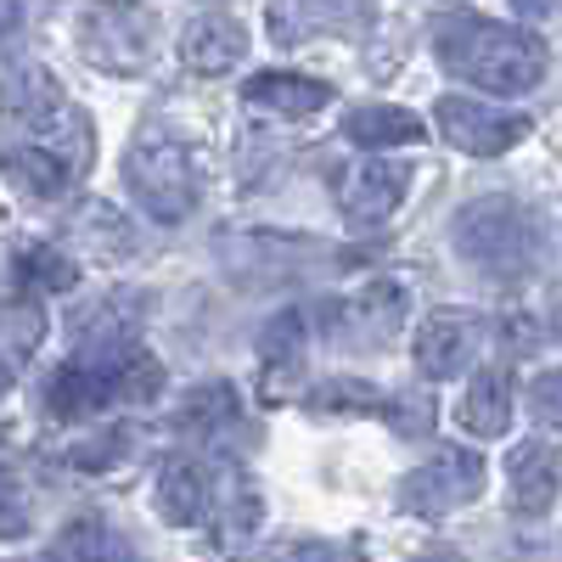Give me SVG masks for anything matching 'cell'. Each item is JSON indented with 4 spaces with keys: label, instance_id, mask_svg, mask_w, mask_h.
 I'll use <instances>...</instances> for the list:
<instances>
[{
    "label": "cell",
    "instance_id": "6da1fadb",
    "mask_svg": "<svg viewBox=\"0 0 562 562\" xmlns=\"http://www.w3.org/2000/svg\"><path fill=\"white\" fill-rule=\"evenodd\" d=\"M434 52L439 63L490 90V97H529V90L546 85L551 74V52L535 29H512V23H490L473 12H450L434 23Z\"/></svg>",
    "mask_w": 562,
    "mask_h": 562
},
{
    "label": "cell",
    "instance_id": "7a4b0ae2",
    "mask_svg": "<svg viewBox=\"0 0 562 562\" xmlns=\"http://www.w3.org/2000/svg\"><path fill=\"white\" fill-rule=\"evenodd\" d=\"M90 164H97V130H90V119L74 102L57 108L52 119L12 124L7 147H0V175H7V186L34 209L63 203L90 175Z\"/></svg>",
    "mask_w": 562,
    "mask_h": 562
},
{
    "label": "cell",
    "instance_id": "3957f363",
    "mask_svg": "<svg viewBox=\"0 0 562 562\" xmlns=\"http://www.w3.org/2000/svg\"><path fill=\"white\" fill-rule=\"evenodd\" d=\"M450 243L467 265H479L490 276H529L546 254V220L518 198L490 192V198H473L456 214Z\"/></svg>",
    "mask_w": 562,
    "mask_h": 562
},
{
    "label": "cell",
    "instance_id": "277c9868",
    "mask_svg": "<svg viewBox=\"0 0 562 562\" xmlns=\"http://www.w3.org/2000/svg\"><path fill=\"white\" fill-rule=\"evenodd\" d=\"M158 12L140 0H85L74 12V52L113 79H140L158 63Z\"/></svg>",
    "mask_w": 562,
    "mask_h": 562
},
{
    "label": "cell",
    "instance_id": "5b68a950",
    "mask_svg": "<svg viewBox=\"0 0 562 562\" xmlns=\"http://www.w3.org/2000/svg\"><path fill=\"white\" fill-rule=\"evenodd\" d=\"M124 186L135 209H147L158 225H180L192 220L203 203V175H198V153L175 135H140L130 158H124Z\"/></svg>",
    "mask_w": 562,
    "mask_h": 562
},
{
    "label": "cell",
    "instance_id": "8992f818",
    "mask_svg": "<svg viewBox=\"0 0 562 562\" xmlns=\"http://www.w3.org/2000/svg\"><path fill=\"white\" fill-rule=\"evenodd\" d=\"M484 495V456L467 445H439L434 461L411 467L394 490V506L411 512V518H450V512L473 506Z\"/></svg>",
    "mask_w": 562,
    "mask_h": 562
},
{
    "label": "cell",
    "instance_id": "52a82bcc",
    "mask_svg": "<svg viewBox=\"0 0 562 562\" xmlns=\"http://www.w3.org/2000/svg\"><path fill=\"white\" fill-rule=\"evenodd\" d=\"M405 310H411L405 281L378 276V281H360V288L344 293L338 304H326V333L344 349H383L405 326Z\"/></svg>",
    "mask_w": 562,
    "mask_h": 562
},
{
    "label": "cell",
    "instance_id": "ba28073f",
    "mask_svg": "<svg viewBox=\"0 0 562 562\" xmlns=\"http://www.w3.org/2000/svg\"><path fill=\"white\" fill-rule=\"evenodd\" d=\"M434 124H439V135L450 140V147L467 153V158H501V153H512L529 135L524 113L490 108V102H473V97H439L434 102Z\"/></svg>",
    "mask_w": 562,
    "mask_h": 562
},
{
    "label": "cell",
    "instance_id": "9c48e42d",
    "mask_svg": "<svg viewBox=\"0 0 562 562\" xmlns=\"http://www.w3.org/2000/svg\"><path fill=\"white\" fill-rule=\"evenodd\" d=\"M220 254H225V270L237 276V288L265 293V288H281V281L304 276L310 259H315V243L276 237V231H254V237H225Z\"/></svg>",
    "mask_w": 562,
    "mask_h": 562
},
{
    "label": "cell",
    "instance_id": "30bf717a",
    "mask_svg": "<svg viewBox=\"0 0 562 562\" xmlns=\"http://www.w3.org/2000/svg\"><path fill=\"white\" fill-rule=\"evenodd\" d=\"M479 344H484V321H479V315L434 310L428 321L416 326L411 360H416V371H422L428 383H450V378H461V371L479 360Z\"/></svg>",
    "mask_w": 562,
    "mask_h": 562
},
{
    "label": "cell",
    "instance_id": "8fae6325",
    "mask_svg": "<svg viewBox=\"0 0 562 562\" xmlns=\"http://www.w3.org/2000/svg\"><path fill=\"white\" fill-rule=\"evenodd\" d=\"M378 18V0H270V40L299 45L310 34H360Z\"/></svg>",
    "mask_w": 562,
    "mask_h": 562
},
{
    "label": "cell",
    "instance_id": "7c38bea8",
    "mask_svg": "<svg viewBox=\"0 0 562 562\" xmlns=\"http://www.w3.org/2000/svg\"><path fill=\"white\" fill-rule=\"evenodd\" d=\"M405 192H411V164H360L338 192V214L355 231H378L405 209Z\"/></svg>",
    "mask_w": 562,
    "mask_h": 562
},
{
    "label": "cell",
    "instance_id": "4fadbf2b",
    "mask_svg": "<svg viewBox=\"0 0 562 562\" xmlns=\"http://www.w3.org/2000/svg\"><path fill=\"white\" fill-rule=\"evenodd\" d=\"M169 428L186 439H209V445H248V422H243V394L231 383H198L169 416Z\"/></svg>",
    "mask_w": 562,
    "mask_h": 562
},
{
    "label": "cell",
    "instance_id": "5bb4252c",
    "mask_svg": "<svg viewBox=\"0 0 562 562\" xmlns=\"http://www.w3.org/2000/svg\"><path fill=\"white\" fill-rule=\"evenodd\" d=\"M153 506H158V518L175 524V529H198V524H209V506H214V461L169 456V461L158 467Z\"/></svg>",
    "mask_w": 562,
    "mask_h": 562
},
{
    "label": "cell",
    "instance_id": "9a60e30c",
    "mask_svg": "<svg viewBox=\"0 0 562 562\" xmlns=\"http://www.w3.org/2000/svg\"><path fill=\"white\" fill-rule=\"evenodd\" d=\"M259 366H265L259 394H265L270 405H281V400L299 394V383H304V315H299V310H281L265 333H259Z\"/></svg>",
    "mask_w": 562,
    "mask_h": 562
},
{
    "label": "cell",
    "instance_id": "2e32d148",
    "mask_svg": "<svg viewBox=\"0 0 562 562\" xmlns=\"http://www.w3.org/2000/svg\"><path fill=\"white\" fill-rule=\"evenodd\" d=\"M57 108H68V90L57 85V74L45 63H7L0 68V124H34V119H52Z\"/></svg>",
    "mask_w": 562,
    "mask_h": 562
},
{
    "label": "cell",
    "instance_id": "e0dca14e",
    "mask_svg": "<svg viewBox=\"0 0 562 562\" xmlns=\"http://www.w3.org/2000/svg\"><path fill=\"white\" fill-rule=\"evenodd\" d=\"M243 57H248V29L225 12H209L180 34V63L198 79H220L231 68H243Z\"/></svg>",
    "mask_w": 562,
    "mask_h": 562
},
{
    "label": "cell",
    "instance_id": "ac0fdd59",
    "mask_svg": "<svg viewBox=\"0 0 562 562\" xmlns=\"http://www.w3.org/2000/svg\"><path fill=\"white\" fill-rule=\"evenodd\" d=\"M506 479H512V512L518 518H546L557 506V484H562V461H557V445L551 439H529L524 450H512L506 461Z\"/></svg>",
    "mask_w": 562,
    "mask_h": 562
},
{
    "label": "cell",
    "instance_id": "d6986e66",
    "mask_svg": "<svg viewBox=\"0 0 562 562\" xmlns=\"http://www.w3.org/2000/svg\"><path fill=\"white\" fill-rule=\"evenodd\" d=\"M243 102L248 108H265L276 119H315L321 108H333V85H321L310 74H293V68H265L243 85Z\"/></svg>",
    "mask_w": 562,
    "mask_h": 562
},
{
    "label": "cell",
    "instance_id": "ffe728a7",
    "mask_svg": "<svg viewBox=\"0 0 562 562\" xmlns=\"http://www.w3.org/2000/svg\"><path fill=\"white\" fill-rule=\"evenodd\" d=\"M45 344V310L34 293H18V299H0V383H18L29 360L40 355Z\"/></svg>",
    "mask_w": 562,
    "mask_h": 562
},
{
    "label": "cell",
    "instance_id": "44dd1931",
    "mask_svg": "<svg viewBox=\"0 0 562 562\" xmlns=\"http://www.w3.org/2000/svg\"><path fill=\"white\" fill-rule=\"evenodd\" d=\"M461 428L473 434L479 445L484 439H501L506 428H512V378L501 366H484L473 383H467V394H461Z\"/></svg>",
    "mask_w": 562,
    "mask_h": 562
},
{
    "label": "cell",
    "instance_id": "7402d4cb",
    "mask_svg": "<svg viewBox=\"0 0 562 562\" xmlns=\"http://www.w3.org/2000/svg\"><path fill=\"white\" fill-rule=\"evenodd\" d=\"M344 135L366 153H389V147H416L428 124H422L411 108H389V102H371V108H355L344 119Z\"/></svg>",
    "mask_w": 562,
    "mask_h": 562
},
{
    "label": "cell",
    "instance_id": "603a6c76",
    "mask_svg": "<svg viewBox=\"0 0 562 562\" xmlns=\"http://www.w3.org/2000/svg\"><path fill=\"white\" fill-rule=\"evenodd\" d=\"M12 270H18V281H23L34 299H57V293H74V288H79V265H74V254H63V248H52V243L18 248Z\"/></svg>",
    "mask_w": 562,
    "mask_h": 562
},
{
    "label": "cell",
    "instance_id": "cb8c5ba5",
    "mask_svg": "<svg viewBox=\"0 0 562 562\" xmlns=\"http://www.w3.org/2000/svg\"><path fill=\"white\" fill-rule=\"evenodd\" d=\"M45 557H74V562H90V557H135V546H130L119 529L97 524V518H79V524H68L52 546H45Z\"/></svg>",
    "mask_w": 562,
    "mask_h": 562
},
{
    "label": "cell",
    "instance_id": "d4e9b609",
    "mask_svg": "<svg viewBox=\"0 0 562 562\" xmlns=\"http://www.w3.org/2000/svg\"><path fill=\"white\" fill-rule=\"evenodd\" d=\"M378 416L400 439H422V434H434V422H439V400L428 389H400V394L378 400Z\"/></svg>",
    "mask_w": 562,
    "mask_h": 562
},
{
    "label": "cell",
    "instance_id": "484cf974",
    "mask_svg": "<svg viewBox=\"0 0 562 562\" xmlns=\"http://www.w3.org/2000/svg\"><path fill=\"white\" fill-rule=\"evenodd\" d=\"M135 450L130 428H102V434H85L79 445H68V467H85V473H108L124 456Z\"/></svg>",
    "mask_w": 562,
    "mask_h": 562
},
{
    "label": "cell",
    "instance_id": "4316f807",
    "mask_svg": "<svg viewBox=\"0 0 562 562\" xmlns=\"http://www.w3.org/2000/svg\"><path fill=\"white\" fill-rule=\"evenodd\" d=\"M378 400H383V389H371L360 378H333L310 394L315 411H344V416H378Z\"/></svg>",
    "mask_w": 562,
    "mask_h": 562
},
{
    "label": "cell",
    "instance_id": "83f0119b",
    "mask_svg": "<svg viewBox=\"0 0 562 562\" xmlns=\"http://www.w3.org/2000/svg\"><path fill=\"white\" fill-rule=\"evenodd\" d=\"M18 535H29V495L12 473L7 445H0V540H18Z\"/></svg>",
    "mask_w": 562,
    "mask_h": 562
},
{
    "label": "cell",
    "instance_id": "f1b7e54d",
    "mask_svg": "<svg viewBox=\"0 0 562 562\" xmlns=\"http://www.w3.org/2000/svg\"><path fill=\"white\" fill-rule=\"evenodd\" d=\"M79 237H97L102 243V259H130L135 254V237H130V225L113 214V209H90L85 214V225H79Z\"/></svg>",
    "mask_w": 562,
    "mask_h": 562
},
{
    "label": "cell",
    "instance_id": "f546056e",
    "mask_svg": "<svg viewBox=\"0 0 562 562\" xmlns=\"http://www.w3.org/2000/svg\"><path fill=\"white\" fill-rule=\"evenodd\" d=\"M529 405H535L540 434H557V371H540V378H535V389H529Z\"/></svg>",
    "mask_w": 562,
    "mask_h": 562
},
{
    "label": "cell",
    "instance_id": "4dcf8cb0",
    "mask_svg": "<svg viewBox=\"0 0 562 562\" xmlns=\"http://www.w3.org/2000/svg\"><path fill=\"white\" fill-rule=\"evenodd\" d=\"M506 344H512V349H524V355L540 349V326H535L529 315H512V321H506Z\"/></svg>",
    "mask_w": 562,
    "mask_h": 562
},
{
    "label": "cell",
    "instance_id": "1f68e13d",
    "mask_svg": "<svg viewBox=\"0 0 562 562\" xmlns=\"http://www.w3.org/2000/svg\"><path fill=\"white\" fill-rule=\"evenodd\" d=\"M281 557H344V546H315V540H293V546H281Z\"/></svg>",
    "mask_w": 562,
    "mask_h": 562
},
{
    "label": "cell",
    "instance_id": "d6a6232c",
    "mask_svg": "<svg viewBox=\"0 0 562 562\" xmlns=\"http://www.w3.org/2000/svg\"><path fill=\"white\" fill-rule=\"evenodd\" d=\"M18 23H23V0H0V40H7Z\"/></svg>",
    "mask_w": 562,
    "mask_h": 562
},
{
    "label": "cell",
    "instance_id": "836d02e7",
    "mask_svg": "<svg viewBox=\"0 0 562 562\" xmlns=\"http://www.w3.org/2000/svg\"><path fill=\"white\" fill-rule=\"evenodd\" d=\"M512 7H518L524 18H546V12H551V0H512Z\"/></svg>",
    "mask_w": 562,
    "mask_h": 562
}]
</instances>
